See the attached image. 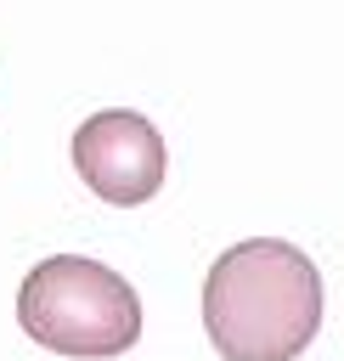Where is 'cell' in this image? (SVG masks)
<instances>
[{
    "instance_id": "cell-1",
    "label": "cell",
    "mask_w": 344,
    "mask_h": 361,
    "mask_svg": "<svg viewBox=\"0 0 344 361\" xmlns=\"http://www.w3.org/2000/svg\"><path fill=\"white\" fill-rule=\"evenodd\" d=\"M203 327L220 361H293L321 327V271L282 237H248L209 265Z\"/></svg>"
},
{
    "instance_id": "cell-3",
    "label": "cell",
    "mask_w": 344,
    "mask_h": 361,
    "mask_svg": "<svg viewBox=\"0 0 344 361\" xmlns=\"http://www.w3.org/2000/svg\"><path fill=\"white\" fill-rule=\"evenodd\" d=\"M73 169L102 203L135 209L164 186V135L147 113L130 107L90 113L73 130Z\"/></svg>"
},
{
    "instance_id": "cell-2",
    "label": "cell",
    "mask_w": 344,
    "mask_h": 361,
    "mask_svg": "<svg viewBox=\"0 0 344 361\" xmlns=\"http://www.w3.org/2000/svg\"><path fill=\"white\" fill-rule=\"evenodd\" d=\"M17 322L34 344L56 355L102 361V355H124L141 338V299L113 265L85 254H51L23 276Z\"/></svg>"
}]
</instances>
